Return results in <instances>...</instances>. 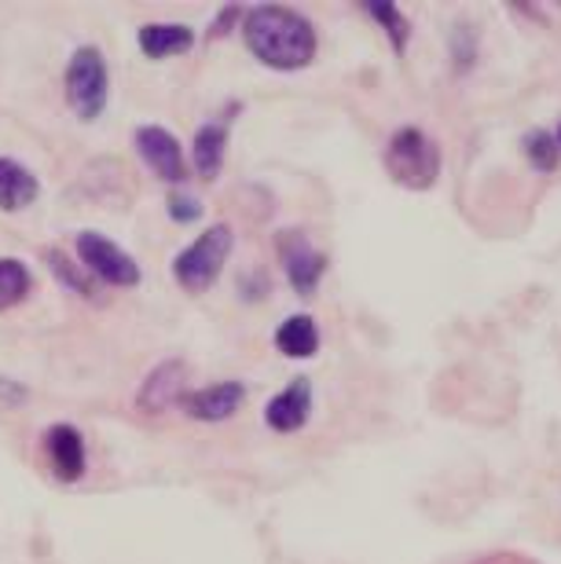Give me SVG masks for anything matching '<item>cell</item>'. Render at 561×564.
<instances>
[{
    "instance_id": "8",
    "label": "cell",
    "mask_w": 561,
    "mask_h": 564,
    "mask_svg": "<svg viewBox=\"0 0 561 564\" xmlns=\"http://www.w3.org/2000/svg\"><path fill=\"white\" fill-rule=\"evenodd\" d=\"M242 400H246L242 381H217V386L184 392L181 408L187 419H195V422H224L242 408Z\"/></svg>"
},
{
    "instance_id": "20",
    "label": "cell",
    "mask_w": 561,
    "mask_h": 564,
    "mask_svg": "<svg viewBox=\"0 0 561 564\" xmlns=\"http://www.w3.org/2000/svg\"><path fill=\"white\" fill-rule=\"evenodd\" d=\"M170 217H173L176 224H191V220H198V217H202L198 198H195V195H184V191H176V195L170 198Z\"/></svg>"
},
{
    "instance_id": "14",
    "label": "cell",
    "mask_w": 561,
    "mask_h": 564,
    "mask_svg": "<svg viewBox=\"0 0 561 564\" xmlns=\"http://www.w3.org/2000/svg\"><path fill=\"white\" fill-rule=\"evenodd\" d=\"M224 154H228V126L224 121H206L195 132V143H191V162H195L198 176L213 184L220 176Z\"/></svg>"
},
{
    "instance_id": "18",
    "label": "cell",
    "mask_w": 561,
    "mask_h": 564,
    "mask_svg": "<svg viewBox=\"0 0 561 564\" xmlns=\"http://www.w3.org/2000/svg\"><path fill=\"white\" fill-rule=\"evenodd\" d=\"M525 154H529V162L540 169V173H554L558 169V140L547 129H532L529 137H525Z\"/></svg>"
},
{
    "instance_id": "12",
    "label": "cell",
    "mask_w": 561,
    "mask_h": 564,
    "mask_svg": "<svg viewBox=\"0 0 561 564\" xmlns=\"http://www.w3.org/2000/svg\"><path fill=\"white\" fill-rule=\"evenodd\" d=\"M137 44L148 59H170V55H184L195 48V30L184 22H148L137 33Z\"/></svg>"
},
{
    "instance_id": "3",
    "label": "cell",
    "mask_w": 561,
    "mask_h": 564,
    "mask_svg": "<svg viewBox=\"0 0 561 564\" xmlns=\"http://www.w3.org/2000/svg\"><path fill=\"white\" fill-rule=\"evenodd\" d=\"M63 88H66V104L82 121H96L107 110V96H110V70L107 59L96 44H85L71 55L63 74Z\"/></svg>"
},
{
    "instance_id": "13",
    "label": "cell",
    "mask_w": 561,
    "mask_h": 564,
    "mask_svg": "<svg viewBox=\"0 0 561 564\" xmlns=\"http://www.w3.org/2000/svg\"><path fill=\"white\" fill-rule=\"evenodd\" d=\"M41 195L37 176L15 158H0V213H22Z\"/></svg>"
},
{
    "instance_id": "10",
    "label": "cell",
    "mask_w": 561,
    "mask_h": 564,
    "mask_svg": "<svg viewBox=\"0 0 561 564\" xmlns=\"http://www.w3.org/2000/svg\"><path fill=\"white\" fill-rule=\"evenodd\" d=\"M312 414V381L309 378H294L287 389H279L265 408V422L276 429V433H298L305 429Z\"/></svg>"
},
{
    "instance_id": "19",
    "label": "cell",
    "mask_w": 561,
    "mask_h": 564,
    "mask_svg": "<svg viewBox=\"0 0 561 564\" xmlns=\"http://www.w3.org/2000/svg\"><path fill=\"white\" fill-rule=\"evenodd\" d=\"M371 15L381 22V30L389 33V41H392V48L397 52H403L408 48V37H411V22H408V15H403L400 8H392V4H371L367 8Z\"/></svg>"
},
{
    "instance_id": "21",
    "label": "cell",
    "mask_w": 561,
    "mask_h": 564,
    "mask_svg": "<svg viewBox=\"0 0 561 564\" xmlns=\"http://www.w3.org/2000/svg\"><path fill=\"white\" fill-rule=\"evenodd\" d=\"M239 19H242V8H224V11H220V19L213 22V37H224L231 22H239Z\"/></svg>"
},
{
    "instance_id": "7",
    "label": "cell",
    "mask_w": 561,
    "mask_h": 564,
    "mask_svg": "<svg viewBox=\"0 0 561 564\" xmlns=\"http://www.w3.org/2000/svg\"><path fill=\"white\" fill-rule=\"evenodd\" d=\"M279 257H283L290 286H294L301 297L316 293L323 272H327V257L312 250L305 235H301V231H287L283 239H279Z\"/></svg>"
},
{
    "instance_id": "15",
    "label": "cell",
    "mask_w": 561,
    "mask_h": 564,
    "mask_svg": "<svg viewBox=\"0 0 561 564\" xmlns=\"http://www.w3.org/2000/svg\"><path fill=\"white\" fill-rule=\"evenodd\" d=\"M276 348L290 359H312L320 348V326L312 315H290L279 323L276 330Z\"/></svg>"
},
{
    "instance_id": "5",
    "label": "cell",
    "mask_w": 561,
    "mask_h": 564,
    "mask_svg": "<svg viewBox=\"0 0 561 564\" xmlns=\"http://www.w3.org/2000/svg\"><path fill=\"white\" fill-rule=\"evenodd\" d=\"M77 250V261L88 275H96L99 282H107V286H118V290H129L140 282V264L132 261V257L121 250L115 239H107V235L99 231H82L74 242Z\"/></svg>"
},
{
    "instance_id": "22",
    "label": "cell",
    "mask_w": 561,
    "mask_h": 564,
    "mask_svg": "<svg viewBox=\"0 0 561 564\" xmlns=\"http://www.w3.org/2000/svg\"><path fill=\"white\" fill-rule=\"evenodd\" d=\"M470 564H540V561L521 557V554H488V557H477V561H470Z\"/></svg>"
},
{
    "instance_id": "23",
    "label": "cell",
    "mask_w": 561,
    "mask_h": 564,
    "mask_svg": "<svg viewBox=\"0 0 561 564\" xmlns=\"http://www.w3.org/2000/svg\"><path fill=\"white\" fill-rule=\"evenodd\" d=\"M554 140H558V143H561V126H558V137H554Z\"/></svg>"
},
{
    "instance_id": "16",
    "label": "cell",
    "mask_w": 561,
    "mask_h": 564,
    "mask_svg": "<svg viewBox=\"0 0 561 564\" xmlns=\"http://www.w3.org/2000/svg\"><path fill=\"white\" fill-rule=\"evenodd\" d=\"M33 290V275L30 268L19 261V257H0V312L15 308L30 297Z\"/></svg>"
},
{
    "instance_id": "17",
    "label": "cell",
    "mask_w": 561,
    "mask_h": 564,
    "mask_svg": "<svg viewBox=\"0 0 561 564\" xmlns=\"http://www.w3.org/2000/svg\"><path fill=\"white\" fill-rule=\"evenodd\" d=\"M44 261H48L52 275L60 279V282H66V286H71L74 293H82V297H93V293H96L93 279H88L85 268L82 264H71L60 250H44Z\"/></svg>"
},
{
    "instance_id": "6",
    "label": "cell",
    "mask_w": 561,
    "mask_h": 564,
    "mask_svg": "<svg viewBox=\"0 0 561 564\" xmlns=\"http://www.w3.org/2000/svg\"><path fill=\"white\" fill-rule=\"evenodd\" d=\"M132 143H137V154L143 158V165H148L151 173L162 180V184H176V187H181L184 180H187L184 147H181V140H176L170 129L140 126L137 137H132Z\"/></svg>"
},
{
    "instance_id": "1",
    "label": "cell",
    "mask_w": 561,
    "mask_h": 564,
    "mask_svg": "<svg viewBox=\"0 0 561 564\" xmlns=\"http://www.w3.org/2000/svg\"><path fill=\"white\" fill-rule=\"evenodd\" d=\"M242 41L253 59L272 70H305L316 59L312 22L283 4H257L242 11Z\"/></svg>"
},
{
    "instance_id": "4",
    "label": "cell",
    "mask_w": 561,
    "mask_h": 564,
    "mask_svg": "<svg viewBox=\"0 0 561 564\" xmlns=\"http://www.w3.org/2000/svg\"><path fill=\"white\" fill-rule=\"evenodd\" d=\"M231 246H235V235L228 224H213V228H206L195 242L176 253V261H173L176 282H181L187 293H206L213 282L220 279L224 264H228Z\"/></svg>"
},
{
    "instance_id": "9",
    "label": "cell",
    "mask_w": 561,
    "mask_h": 564,
    "mask_svg": "<svg viewBox=\"0 0 561 564\" xmlns=\"http://www.w3.org/2000/svg\"><path fill=\"white\" fill-rule=\"evenodd\" d=\"M44 455H48L52 473L63 484H74L85 477V469H88L85 436L77 433L74 425H66V422L48 425V433H44Z\"/></svg>"
},
{
    "instance_id": "2",
    "label": "cell",
    "mask_w": 561,
    "mask_h": 564,
    "mask_svg": "<svg viewBox=\"0 0 561 564\" xmlns=\"http://www.w3.org/2000/svg\"><path fill=\"white\" fill-rule=\"evenodd\" d=\"M386 169L400 187L425 191L441 176V147L422 129H397L386 143Z\"/></svg>"
},
{
    "instance_id": "11",
    "label": "cell",
    "mask_w": 561,
    "mask_h": 564,
    "mask_svg": "<svg viewBox=\"0 0 561 564\" xmlns=\"http://www.w3.org/2000/svg\"><path fill=\"white\" fill-rule=\"evenodd\" d=\"M184 375H187V367L181 364V359H165V364H159L148 378H143V386L137 392V408L159 414L165 408H173V403H181Z\"/></svg>"
}]
</instances>
